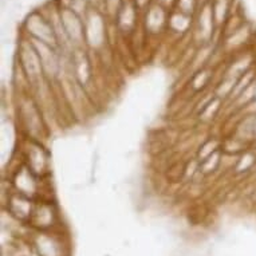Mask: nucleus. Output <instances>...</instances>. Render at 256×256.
<instances>
[{
    "label": "nucleus",
    "instance_id": "f257e3e1",
    "mask_svg": "<svg viewBox=\"0 0 256 256\" xmlns=\"http://www.w3.org/2000/svg\"><path fill=\"white\" fill-rule=\"evenodd\" d=\"M26 28L31 39L46 43L52 47H56L59 44L51 22L48 20V18L43 16L42 14H31L26 20Z\"/></svg>",
    "mask_w": 256,
    "mask_h": 256
},
{
    "label": "nucleus",
    "instance_id": "f03ea898",
    "mask_svg": "<svg viewBox=\"0 0 256 256\" xmlns=\"http://www.w3.org/2000/svg\"><path fill=\"white\" fill-rule=\"evenodd\" d=\"M19 64L23 68V72L28 80H38L40 76H44L42 68V62L39 58L38 52L35 50L32 42H23L19 48Z\"/></svg>",
    "mask_w": 256,
    "mask_h": 256
},
{
    "label": "nucleus",
    "instance_id": "7ed1b4c3",
    "mask_svg": "<svg viewBox=\"0 0 256 256\" xmlns=\"http://www.w3.org/2000/svg\"><path fill=\"white\" fill-rule=\"evenodd\" d=\"M59 15H60L64 32L68 35L72 46V44H76V46L82 44L84 40V27L80 15L74 12L72 8H60Z\"/></svg>",
    "mask_w": 256,
    "mask_h": 256
},
{
    "label": "nucleus",
    "instance_id": "20e7f679",
    "mask_svg": "<svg viewBox=\"0 0 256 256\" xmlns=\"http://www.w3.org/2000/svg\"><path fill=\"white\" fill-rule=\"evenodd\" d=\"M26 160H27V166L35 176H42L46 172L47 157L44 154L43 148L36 142H32L26 152Z\"/></svg>",
    "mask_w": 256,
    "mask_h": 256
},
{
    "label": "nucleus",
    "instance_id": "39448f33",
    "mask_svg": "<svg viewBox=\"0 0 256 256\" xmlns=\"http://www.w3.org/2000/svg\"><path fill=\"white\" fill-rule=\"evenodd\" d=\"M165 22H166V15L161 6L154 4L148 10L145 23H146V30H149V32H153V34L160 32V30L162 28Z\"/></svg>",
    "mask_w": 256,
    "mask_h": 256
},
{
    "label": "nucleus",
    "instance_id": "423d86ee",
    "mask_svg": "<svg viewBox=\"0 0 256 256\" xmlns=\"http://www.w3.org/2000/svg\"><path fill=\"white\" fill-rule=\"evenodd\" d=\"M194 6H196V0H178V7H180L178 11L186 14L189 16L194 11Z\"/></svg>",
    "mask_w": 256,
    "mask_h": 256
},
{
    "label": "nucleus",
    "instance_id": "0eeeda50",
    "mask_svg": "<svg viewBox=\"0 0 256 256\" xmlns=\"http://www.w3.org/2000/svg\"><path fill=\"white\" fill-rule=\"evenodd\" d=\"M102 2H104V4H105V7L109 10V11L117 8L118 0H102ZM116 11H117V10H116Z\"/></svg>",
    "mask_w": 256,
    "mask_h": 256
},
{
    "label": "nucleus",
    "instance_id": "6e6552de",
    "mask_svg": "<svg viewBox=\"0 0 256 256\" xmlns=\"http://www.w3.org/2000/svg\"><path fill=\"white\" fill-rule=\"evenodd\" d=\"M254 100H256V86H255V98Z\"/></svg>",
    "mask_w": 256,
    "mask_h": 256
}]
</instances>
